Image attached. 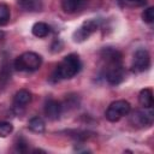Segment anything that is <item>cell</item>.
I'll list each match as a JSON object with an SVG mask.
<instances>
[{"label": "cell", "instance_id": "6da1fadb", "mask_svg": "<svg viewBox=\"0 0 154 154\" xmlns=\"http://www.w3.org/2000/svg\"><path fill=\"white\" fill-rule=\"evenodd\" d=\"M81 67H82V63L79 60V57L75 53H71L60 61V64L57 66L55 71L53 72L52 78L54 82L60 79L72 78L81 71Z\"/></svg>", "mask_w": 154, "mask_h": 154}, {"label": "cell", "instance_id": "7a4b0ae2", "mask_svg": "<svg viewBox=\"0 0 154 154\" xmlns=\"http://www.w3.org/2000/svg\"><path fill=\"white\" fill-rule=\"evenodd\" d=\"M42 64V58L35 52H24L14 60V67L18 71L32 72L40 69Z\"/></svg>", "mask_w": 154, "mask_h": 154}, {"label": "cell", "instance_id": "3957f363", "mask_svg": "<svg viewBox=\"0 0 154 154\" xmlns=\"http://www.w3.org/2000/svg\"><path fill=\"white\" fill-rule=\"evenodd\" d=\"M130 111H131V105L128 101L117 100L108 106L105 116H106L107 120L114 123V122H118L119 119H122L124 116H128L130 113Z\"/></svg>", "mask_w": 154, "mask_h": 154}, {"label": "cell", "instance_id": "277c9868", "mask_svg": "<svg viewBox=\"0 0 154 154\" xmlns=\"http://www.w3.org/2000/svg\"><path fill=\"white\" fill-rule=\"evenodd\" d=\"M99 20L97 19H88L85 22H83L72 34V38L75 42H83L85 41L93 32H95L99 28Z\"/></svg>", "mask_w": 154, "mask_h": 154}, {"label": "cell", "instance_id": "5b68a950", "mask_svg": "<svg viewBox=\"0 0 154 154\" xmlns=\"http://www.w3.org/2000/svg\"><path fill=\"white\" fill-rule=\"evenodd\" d=\"M150 66V57L149 53L144 48H140L135 52L134 59H132V65L131 69L134 72H144L149 69Z\"/></svg>", "mask_w": 154, "mask_h": 154}, {"label": "cell", "instance_id": "8992f818", "mask_svg": "<svg viewBox=\"0 0 154 154\" xmlns=\"http://www.w3.org/2000/svg\"><path fill=\"white\" fill-rule=\"evenodd\" d=\"M125 78V70L122 64H111L107 66L106 79L109 84L117 85L122 83Z\"/></svg>", "mask_w": 154, "mask_h": 154}, {"label": "cell", "instance_id": "52a82bcc", "mask_svg": "<svg viewBox=\"0 0 154 154\" xmlns=\"http://www.w3.org/2000/svg\"><path fill=\"white\" fill-rule=\"evenodd\" d=\"M131 122L137 126H149L153 123V111L152 107H143V109H137L131 116Z\"/></svg>", "mask_w": 154, "mask_h": 154}, {"label": "cell", "instance_id": "ba28073f", "mask_svg": "<svg viewBox=\"0 0 154 154\" xmlns=\"http://www.w3.org/2000/svg\"><path fill=\"white\" fill-rule=\"evenodd\" d=\"M43 112H45V114L48 119L57 120V119L60 118V114L63 112V105L59 101L54 100V99H48L45 102Z\"/></svg>", "mask_w": 154, "mask_h": 154}, {"label": "cell", "instance_id": "9c48e42d", "mask_svg": "<svg viewBox=\"0 0 154 154\" xmlns=\"http://www.w3.org/2000/svg\"><path fill=\"white\" fill-rule=\"evenodd\" d=\"M87 4L88 0H61V7L64 12L70 14L82 11Z\"/></svg>", "mask_w": 154, "mask_h": 154}, {"label": "cell", "instance_id": "30bf717a", "mask_svg": "<svg viewBox=\"0 0 154 154\" xmlns=\"http://www.w3.org/2000/svg\"><path fill=\"white\" fill-rule=\"evenodd\" d=\"M101 58L103 60H106V63L108 65L111 64H122V53L119 51H117L116 48H103L101 51Z\"/></svg>", "mask_w": 154, "mask_h": 154}, {"label": "cell", "instance_id": "8fae6325", "mask_svg": "<svg viewBox=\"0 0 154 154\" xmlns=\"http://www.w3.org/2000/svg\"><path fill=\"white\" fill-rule=\"evenodd\" d=\"M30 101H31V94L25 89L18 90L13 96V105L16 107H25Z\"/></svg>", "mask_w": 154, "mask_h": 154}, {"label": "cell", "instance_id": "7c38bea8", "mask_svg": "<svg viewBox=\"0 0 154 154\" xmlns=\"http://www.w3.org/2000/svg\"><path fill=\"white\" fill-rule=\"evenodd\" d=\"M18 5L29 12H38L42 10V0H18Z\"/></svg>", "mask_w": 154, "mask_h": 154}, {"label": "cell", "instance_id": "4fadbf2b", "mask_svg": "<svg viewBox=\"0 0 154 154\" xmlns=\"http://www.w3.org/2000/svg\"><path fill=\"white\" fill-rule=\"evenodd\" d=\"M138 101L141 103L142 107H152L153 106V91L152 89L149 88H146V89H142L140 91V95H138Z\"/></svg>", "mask_w": 154, "mask_h": 154}, {"label": "cell", "instance_id": "5bb4252c", "mask_svg": "<svg viewBox=\"0 0 154 154\" xmlns=\"http://www.w3.org/2000/svg\"><path fill=\"white\" fill-rule=\"evenodd\" d=\"M31 32L36 37H46L49 34V26H48V24H46L43 22H37L32 25Z\"/></svg>", "mask_w": 154, "mask_h": 154}, {"label": "cell", "instance_id": "9a60e30c", "mask_svg": "<svg viewBox=\"0 0 154 154\" xmlns=\"http://www.w3.org/2000/svg\"><path fill=\"white\" fill-rule=\"evenodd\" d=\"M28 128L32 131V132H43L45 131V128H46V124L43 122L42 118L40 117H32L29 123H28Z\"/></svg>", "mask_w": 154, "mask_h": 154}, {"label": "cell", "instance_id": "2e32d148", "mask_svg": "<svg viewBox=\"0 0 154 154\" xmlns=\"http://www.w3.org/2000/svg\"><path fill=\"white\" fill-rule=\"evenodd\" d=\"M10 17H11L10 7L6 4H0V25L7 24V22L10 20Z\"/></svg>", "mask_w": 154, "mask_h": 154}, {"label": "cell", "instance_id": "e0dca14e", "mask_svg": "<svg viewBox=\"0 0 154 154\" xmlns=\"http://www.w3.org/2000/svg\"><path fill=\"white\" fill-rule=\"evenodd\" d=\"M13 131V125L8 122H0V137H6Z\"/></svg>", "mask_w": 154, "mask_h": 154}, {"label": "cell", "instance_id": "ac0fdd59", "mask_svg": "<svg viewBox=\"0 0 154 154\" xmlns=\"http://www.w3.org/2000/svg\"><path fill=\"white\" fill-rule=\"evenodd\" d=\"M142 19L143 22L152 24L154 22V7H148L142 12Z\"/></svg>", "mask_w": 154, "mask_h": 154}, {"label": "cell", "instance_id": "d6986e66", "mask_svg": "<svg viewBox=\"0 0 154 154\" xmlns=\"http://www.w3.org/2000/svg\"><path fill=\"white\" fill-rule=\"evenodd\" d=\"M28 143L23 140H19V142L16 143V150L19 152V153H26L28 152Z\"/></svg>", "mask_w": 154, "mask_h": 154}, {"label": "cell", "instance_id": "ffe728a7", "mask_svg": "<svg viewBox=\"0 0 154 154\" xmlns=\"http://www.w3.org/2000/svg\"><path fill=\"white\" fill-rule=\"evenodd\" d=\"M123 2L128 6H141L146 4V0H123Z\"/></svg>", "mask_w": 154, "mask_h": 154}, {"label": "cell", "instance_id": "44dd1931", "mask_svg": "<svg viewBox=\"0 0 154 154\" xmlns=\"http://www.w3.org/2000/svg\"><path fill=\"white\" fill-rule=\"evenodd\" d=\"M61 47H63L61 41H60V40H55V41L53 42V45H52V52H53V53L59 52V51L61 49Z\"/></svg>", "mask_w": 154, "mask_h": 154}]
</instances>
